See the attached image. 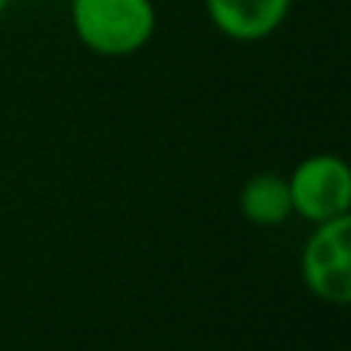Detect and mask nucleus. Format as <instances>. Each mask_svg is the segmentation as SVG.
I'll use <instances>...</instances> for the list:
<instances>
[{"mask_svg":"<svg viewBox=\"0 0 351 351\" xmlns=\"http://www.w3.org/2000/svg\"><path fill=\"white\" fill-rule=\"evenodd\" d=\"M293 0H204L213 28L237 43L271 37L290 16Z\"/></svg>","mask_w":351,"mask_h":351,"instance_id":"20e7f679","label":"nucleus"},{"mask_svg":"<svg viewBox=\"0 0 351 351\" xmlns=\"http://www.w3.org/2000/svg\"><path fill=\"white\" fill-rule=\"evenodd\" d=\"M237 206H241V216L253 225H262V228L280 225L293 216L290 185L278 173H256L243 182Z\"/></svg>","mask_w":351,"mask_h":351,"instance_id":"39448f33","label":"nucleus"},{"mask_svg":"<svg viewBox=\"0 0 351 351\" xmlns=\"http://www.w3.org/2000/svg\"><path fill=\"white\" fill-rule=\"evenodd\" d=\"M10 3H12V0H0V16H3V12L10 10Z\"/></svg>","mask_w":351,"mask_h":351,"instance_id":"423d86ee","label":"nucleus"},{"mask_svg":"<svg viewBox=\"0 0 351 351\" xmlns=\"http://www.w3.org/2000/svg\"><path fill=\"white\" fill-rule=\"evenodd\" d=\"M302 278L321 302H351V219L336 216L317 222L302 247Z\"/></svg>","mask_w":351,"mask_h":351,"instance_id":"f03ea898","label":"nucleus"},{"mask_svg":"<svg viewBox=\"0 0 351 351\" xmlns=\"http://www.w3.org/2000/svg\"><path fill=\"white\" fill-rule=\"evenodd\" d=\"M293 213L317 225L336 216H348L351 170L339 154H311L287 179Z\"/></svg>","mask_w":351,"mask_h":351,"instance_id":"7ed1b4c3","label":"nucleus"},{"mask_svg":"<svg viewBox=\"0 0 351 351\" xmlns=\"http://www.w3.org/2000/svg\"><path fill=\"white\" fill-rule=\"evenodd\" d=\"M71 28L90 53L105 59L133 56L158 28L152 0H71Z\"/></svg>","mask_w":351,"mask_h":351,"instance_id":"f257e3e1","label":"nucleus"}]
</instances>
